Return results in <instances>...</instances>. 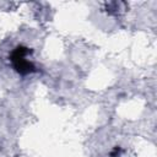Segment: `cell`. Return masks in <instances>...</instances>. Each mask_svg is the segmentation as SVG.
Instances as JSON below:
<instances>
[{"mask_svg": "<svg viewBox=\"0 0 157 157\" xmlns=\"http://www.w3.org/2000/svg\"><path fill=\"white\" fill-rule=\"evenodd\" d=\"M28 53H29L28 48L17 47L11 54V63H12L15 70L17 72H20L21 75H26V74L34 71V66L32 65V63L26 59Z\"/></svg>", "mask_w": 157, "mask_h": 157, "instance_id": "6da1fadb", "label": "cell"}, {"mask_svg": "<svg viewBox=\"0 0 157 157\" xmlns=\"http://www.w3.org/2000/svg\"><path fill=\"white\" fill-rule=\"evenodd\" d=\"M119 153H120V147H115L113 150V152L110 153V156L112 157H117V156H119Z\"/></svg>", "mask_w": 157, "mask_h": 157, "instance_id": "7a4b0ae2", "label": "cell"}]
</instances>
